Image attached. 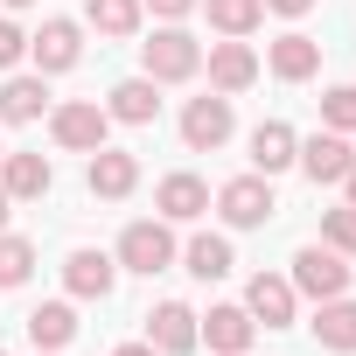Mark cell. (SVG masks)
<instances>
[{
	"label": "cell",
	"instance_id": "7402d4cb",
	"mask_svg": "<svg viewBox=\"0 0 356 356\" xmlns=\"http://www.w3.org/2000/svg\"><path fill=\"white\" fill-rule=\"evenodd\" d=\"M314 342L328 349V356H356V300L349 293H335V300H314Z\"/></svg>",
	"mask_w": 356,
	"mask_h": 356
},
{
	"label": "cell",
	"instance_id": "ac0fdd59",
	"mask_svg": "<svg viewBox=\"0 0 356 356\" xmlns=\"http://www.w3.org/2000/svg\"><path fill=\"white\" fill-rule=\"evenodd\" d=\"M175 266H182L189 280H203V286H210V280H231V273H238V252H231V238H224V231H196V238L182 245V259H175Z\"/></svg>",
	"mask_w": 356,
	"mask_h": 356
},
{
	"label": "cell",
	"instance_id": "d4e9b609",
	"mask_svg": "<svg viewBox=\"0 0 356 356\" xmlns=\"http://www.w3.org/2000/svg\"><path fill=\"white\" fill-rule=\"evenodd\" d=\"M196 8L210 15V29H217V35H238V42L266 29V0H196Z\"/></svg>",
	"mask_w": 356,
	"mask_h": 356
},
{
	"label": "cell",
	"instance_id": "9c48e42d",
	"mask_svg": "<svg viewBox=\"0 0 356 356\" xmlns=\"http://www.w3.org/2000/svg\"><path fill=\"white\" fill-rule=\"evenodd\" d=\"M84 189H91L98 203H126V196L140 189V154H133V147H112V140H105V147H98L91 161H84Z\"/></svg>",
	"mask_w": 356,
	"mask_h": 356
},
{
	"label": "cell",
	"instance_id": "3957f363",
	"mask_svg": "<svg viewBox=\"0 0 356 356\" xmlns=\"http://www.w3.org/2000/svg\"><path fill=\"white\" fill-rule=\"evenodd\" d=\"M210 210H217L231 231H266V224H273V210H280L273 175H231V182L210 196Z\"/></svg>",
	"mask_w": 356,
	"mask_h": 356
},
{
	"label": "cell",
	"instance_id": "d6986e66",
	"mask_svg": "<svg viewBox=\"0 0 356 356\" xmlns=\"http://www.w3.org/2000/svg\"><path fill=\"white\" fill-rule=\"evenodd\" d=\"M266 70H273L280 84H307V77L321 70V42L300 35V29H286L280 42H266Z\"/></svg>",
	"mask_w": 356,
	"mask_h": 356
},
{
	"label": "cell",
	"instance_id": "8fae6325",
	"mask_svg": "<svg viewBox=\"0 0 356 356\" xmlns=\"http://www.w3.org/2000/svg\"><path fill=\"white\" fill-rule=\"evenodd\" d=\"M112 286H119V259H112V252L77 245V252L63 259V293H70V300H112Z\"/></svg>",
	"mask_w": 356,
	"mask_h": 356
},
{
	"label": "cell",
	"instance_id": "4dcf8cb0",
	"mask_svg": "<svg viewBox=\"0 0 356 356\" xmlns=\"http://www.w3.org/2000/svg\"><path fill=\"white\" fill-rule=\"evenodd\" d=\"M266 15H280V22H300V15H314V0H266Z\"/></svg>",
	"mask_w": 356,
	"mask_h": 356
},
{
	"label": "cell",
	"instance_id": "6da1fadb",
	"mask_svg": "<svg viewBox=\"0 0 356 356\" xmlns=\"http://www.w3.org/2000/svg\"><path fill=\"white\" fill-rule=\"evenodd\" d=\"M140 77H154V84H189V77H203V42H196L182 22H154V35L140 42Z\"/></svg>",
	"mask_w": 356,
	"mask_h": 356
},
{
	"label": "cell",
	"instance_id": "7a4b0ae2",
	"mask_svg": "<svg viewBox=\"0 0 356 356\" xmlns=\"http://www.w3.org/2000/svg\"><path fill=\"white\" fill-rule=\"evenodd\" d=\"M112 259H119V273L154 280V273H168L175 259H182V245H175V224H168V217H140V224H126V231H119Z\"/></svg>",
	"mask_w": 356,
	"mask_h": 356
},
{
	"label": "cell",
	"instance_id": "603a6c76",
	"mask_svg": "<svg viewBox=\"0 0 356 356\" xmlns=\"http://www.w3.org/2000/svg\"><path fill=\"white\" fill-rule=\"evenodd\" d=\"M84 29L98 42H133L147 29V8H140V0H84Z\"/></svg>",
	"mask_w": 356,
	"mask_h": 356
},
{
	"label": "cell",
	"instance_id": "52a82bcc",
	"mask_svg": "<svg viewBox=\"0 0 356 356\" xmlns=\"http://www.w3.org/2000/svg\"><path fill=\"white\" fill-rule=\"evenodd\" d=\"M77 56H84V22H70V15H49V22L29 35L35 77H63V70H77Z\"/></svg>",
	"mask_w": 356,
	"mask_h": 356
},
{
	"label": "cell",
	"instance_id": "ffe728a7",
	"mask_svg": "<svg viewBox=\"0 0 356 356\" xmlns=\"http://www.w3.org/2000/svg\"><path fill=\"white\" fill-rule=\"evenodd\" d=\"M105 112H112V126H154L161 119V84L154 77H119L105 91Z\"/></svg>",
	"mask_w": 356,
	"mask_h": 356
},
{
	"label": "cell",
	"instance_id": "83f0119b",
	"mask_svg": "<svg viewBox=\"0 0 356 356\" xmlns=\"http://www.w3.org/2000/svg\"><path fill=\"white\" fill-rule=\"evenodd\" d=\"M321 245L342 252V259H356V210H349V203H342V210H321Z\"/></svg>",
	"mask_w": 356,
	"mask_h": 356
},
{
	"label": "cell",
	"instance_id": "44dd1931",
	"mask_svg": "<svg viewBox=\"0 0 356 356\" xmlns=\"http://www.w3.org/2000/svg\"><path fill=\"white\" fill-rule=\"evenodd\" d=\"M245 147H252V175H286L293 154H300V133H293L286 119H259Z\"/></svg>",
	"mask_w": 356,
	"mask_h": 356
},
{
	"label": "cell",
	"instance_id": "484cf974",
	"mask_svg": "<svg viewBox=\"0 0 356 356\" xmlns=\"http://www.w3.org/2000/svg\"><path fill=\"white\" fill-rule=\"evenodd\" d=\"M29 273H35V245L22 238V231H0V286H29Z\"/></svg>",
	"mask_w": 356,
	"mask_h": 356
},
{
	"label": "cell",
	"instance_id": "f1b7e54d",
	"mask_svg": "<svg viewBox=\"0 0 356 356\" xmlns=\"http://www.w3.org/2000/svg\"><path fill=\"white\" fill-rule=\"evenodd\" d=\"M15 63H29V29L15 15H0V70H15Z\"/></svg>",
	"mask_w": 356,
	"mask_h": 356
},
{
	"label": "cell",
	"instance_id": "d590c367",
	"mask_svg": "<svg viewBox=\"0 0 356 356\" xmlns=\"http://www.w3.org/2000/svg\"><path fill=\"white\" fill-rule=\"evenodd\" d=\"M35 356H63V349H35Z\"/></svg>",
	"mask_w": 356,
	"mask_h": 356
},
{
	"label": "cell",
	"instance_id": "4316f807",
	"mask_svg": "<svg viewBox=\"0 0 356 356\" xmlns=\"http://www.w3.org/2000/svg\"><path fill=\"white\" fill-rule=\"evenodd\" d=\"M321 126L356 140V84H328V91H321Z\"/></svg>",
	"mask_w": 356,
	"mask_h": 356
},
{
	"label": "cell",
	"instance_id": "d6a6232c",
	"mask_svg": "<svg viewBox=\"0 0 356 356\" xmlns=\"http://www.w3.org/2000/svg\"><path fill=\"white\" fill-rule=\"evenodd\" d=\"M342 203H349V210H356V168H349V175H342Z\"/></svg>",
	"mask_w": 356,
	"mask_h": 356
},
{
	"label": "cell",
	"instance_id": "277c9868",
	"mask_svg": "<svg viewBox=\"0 0 356 356\" xmlns=\"http://www.w3.org/2000/svg\"><path fill=\"white\" fill-rule=\"evenodd\" d=\"M49 140L63 154H98L112 140V112L98 98H63V105H49Z\"/></svg>",
	"mask_w": 356,
	"mask_h": 356
},
{
	"label": "cell",
	"instance_id": "8d00e7d4",
	"mask_svg": "<svg viewBox=\"0 0 356 356\" xmlns=\"http://www.w3.org/2000/svg\"><path fill=\"white\" fill-rule=\"evenodd\" d=\"M0 154H8V147H0Z\"/></svg>",
	"mask_w": 356,
	"mask_h": 356
},
{
	"label": "cell",
	"instance_id": "f546056e",
	"mask_svg": "<svg viewBox=\"0 0 356 356\" xmlns=\"http://www.w3.org/2000/svg\"><path fill=\"white\" fill-rule=\"evenodd\" d=\"M140 8H147L154 22H189V15H196V0H140Z\"/></svg>",
	"mask_w": 356,
	"mask_h": 356
},
{
	"label": "cell",
	"instance_id": "5bb4252c",
	"mask_svg": "<svg viewBox=\"0 0 356 356\" xmlns=\"http://www.w3.org/2000/svg\"><path fill=\"white\" fill-rule=\"evenodd\" d=\"M154 217H168V224H196V217H210V182H203V175H189V168L161 175V182H154Z\"/></svg>",
	"mask_w": 356,
	"mask_h": 356
},
{
	"label": "cell",
	"instance_id": "9a60e30c",
	"mask_svg": "<svg viewBox=\"0 0 356 356\" xmlns=\"http://www.w3.org/2000/svg\"><path fill=\"white\" fill-rule=\"evenodd\" d=\"M0 189H8L15 203H42V196L56 189V168H49V154L8 147V154H0Z\"/></svg>",
	"mask_w": 356,
	"mask_h": 356
},
{
	"label": "cell",
	"instance_id": "74e56055",
	"mask_svg": "<svg viewBox=\"0 0 356 356\" xmlns=\"http://www.w3.org/2000/svg\"><path fill=\"white\" fill-rule=\"evenodd\" d=\"M0 356H8V349H0Z\"/></svg>",
	"mask_w": 356,
	"mask_h": 356
},
{
	"label": "cell",
	"instance_id": "2e32d148",
	"mask_svg": "<svg viewBox=\"0 0 356 356\" xmlns=\"http://www.w3.org/2000/svg\"><path fill=\"white\" fill-rule=\"evenodd\" d=\"M147 342H154L161 356H189V349H203V335H196V307H189V300H154V314H147Z\"/></svg>",
	"mask_w": 356,
	"mask_h": 356
},
{
	"label": "cell",
	"instance_id": "4fadbf2b",
	"mask_svg": "<svg viewBox=\"0 0 356 356\" xmlns=\"http://www.w3.org/2000/svg\"><path fill=\"white\" fill-rule=\"evenodd\" d=\"M196 335L210 342V356H252V342H259V321L245 314V300H224V307L196 314Z\"/></svg>",
	"mask_w": 356,
	"mask_h": 356
},
{
	"label": "cell",
	"instance_id": "836d02e7",
	"mask_svg": "<svg viewBox=\"0 0 356 356\" xmlns=\"http://www.w3.org/2000/svg\"><path fill=\"white\" fill-rule=\"evenodd\" d=\"M8 217H15V196H8V189H0V231H8Z\"/></svg>",
	"mask_w": 356,
	"mask_h": 356
},
{
	"label": "cell",
	"instance_id": "7c38bea8",
	"mask_svg": "<svg viewBox=\"0 0 356 356\" xmlns=\"http://www.w3.org/2000/svg\"><path fill=\"white\" fill-rule=\"evenodd\" d=\"M245 314H252L259 328H293V314H300L293 280H286V273H252V280H245Z\"/></svg>",
	"mask_w": 356,
	"mask_h": 356
},
{
	"label": "cell",
	"instance_id": "1f68e13d",
	"mask_svg": "<svg viewBox=\"0 0 356 356\" xmlns=\"http://www.w3.org/2000/svg\"><path fill=\"white\" fill-rule=\"evenodd\" d=\"M112 356H161V349H154V342H119Z\"/></svg>",
	"mask_w": 356,
	"mask_h": 356
},
{
	"label": "cell",
	"instance_id": "8992f818",
	"mask_svg": "<svg viewBox=\"0 0 356 356\" xmlns=\"http://www.w3.org/2000/svg\"><path fill=\"white\" fill-rule=\"evenodd\" d=\"M286 280H293V293H300V300H335V293H349V259H342V252H328V245L314 238V245H300V252H293V273H286Z\"/></svg>",
	"mask_w": 356,
	"mask_h": 356
},
{
	"label": "cell",
	"instance_id": "cb8c5ba5",
	"mask_svg": "<svg viewBox=\"0 0 356 356\" xmlns=\"http://www.w3.org/2000/svg\"><path fill=\"white\" fill-rule=\"evenodd\" d=\"M22 328H29L35 349H70V342H77V300H70V293H63V300H42V307H29Z\"/></svg>",
	"mask_w": 356,
	"mask_h": 356
},
{
	"label": "cell",
	"instance_id": "30bf717a",
	"mask_svg": "<svg viewBox=\"0 0 356 356\" xmlns=\"http://www.w3.org/2000/svg\"><path fill=\"white\" fill-rule=\"evenodd\" d=\"M203 70H210V91H224V98H238V91H252L259 84V49L252 42H238V35H224V42H210L203 49Z\"/></svg>",
	"mask_w": 356,
	"mask_h": 356
},
{
	"label": "cell",
	"instance_id": "ba28073f",
	"mask_svg": "<svg viewBox=\"0 0 356 356\" xmlns=\"http://www.w3.org/2000/svg\"><path fill=\"white\" fill-rule=\"evenodd\" d=\"M293 168L307 175L314 189H342V175L356 168V147H349V133H328V126H321V133H307V140H300Z\"/></svg>",
	"mask_w": 356,
	"mask_h": 356
},
{
	"label": "cell",
	"instance_id": "e0dca14e",
	"mask_svg": "<svg viewBox=\"0 0 356 356\" xmlns=\"http://www.w3.org/2000/svg\"><path fill=\"white\" fill-rule=\"evenodd\" d=\"M42 112H49V77L8 70V84H0V126H35Z\"/></svg>",
	"mask_w": 356,
	"mask_h": 356
},
{
	"label": "cell",
	"instance_id": "e575fe53",
	"mask_svg": "<svg viewBox=\"0 0 356 356\" xmlns=\"http://www.w3.org/2000/svg\"><path fill=\"white\" fill-rule=\"evenodd\" d=\"M0 8H8V15H22V8H35V0H0Z\"/></svg>",
	"mask_w": 356,
	"mask_h": 356
},
{
	"label": "cell",
	"instance_id": "5b68a950",
	"mask_svg": "<svg viewBox=\"0 0 356 356\" xmlns=\"http://www.w3.org/2000/svg\"><path fill=\"white\" fill-rule=\"evenodd\" d=\"M231 133H238V105L224 91H203L182 105V147L189 154H217V147H231Z\"/></svg>",
	"mask_w": 356,
	"mask_h": 356
}]
</instances>
